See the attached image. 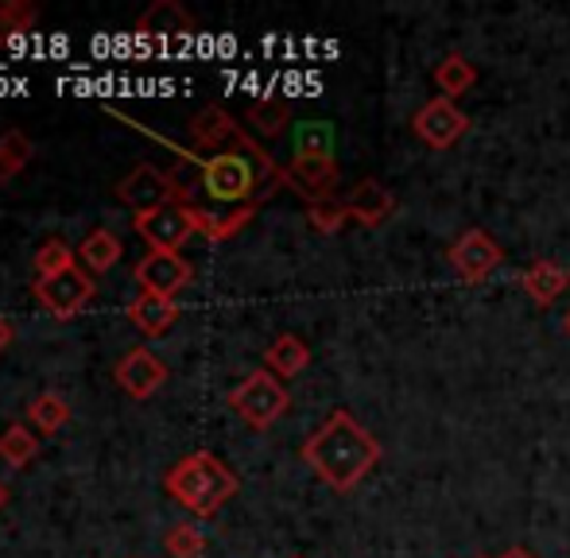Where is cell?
I'll list each match as a JSON object with an SVG mask.
<instances>
[{
    "mask_svg": "<svg viewBox=\"0 0 570 558\" xmlns=\"http://www.w3.org/2000/svg\"><path fill=\"white\" fill-rule=\"evenodd\" d=\"M303 461L311 466V474L318 481H326L334 492H350L381 466L384 450L350 411H331L318 430H311V438L303 442Z\"/></svg>",
    "mask_w": 570,
    "mask_h": 558,
    "instance_id": "cell-1",
    "label": "cell"
},
{
    "mask_svg": "<svg viewBox=\"0 0 570 558\" xmlns=\"http://www.w3.org/2000/svg\"><path fill=\"white\" fill-rule=\"evenodd\" d=\"M164 489H167V497L179 500L187 512L210 520V516H218L222 508L229 505V497H237L240 481H237V474H233L226 461L218 458V454L195 450V454H187V458H179L171 469H167Z\"/></svg>",
    "mask_w": 570,
    "mask_h": 558,
    "instance_id": "cell-2",
    "label": "cell"
},
{
    "mask_svg": "<svg viewBox=\"0 0 570 558\" xmlns=\"http://www.w3.org/2000/svg\"><path fill=\"white\" fill-rule=\"evenodd\" d=\"M229 408L237 411L253 430H268L272 422H279L287 416L292 396H287L284 380L272 377L268 369H256L229 392Z\"/></svg>",
    "mask_w": 570,
    "mask_h": 558,
    "instance_id": "cell-3",
    "label": "cell"
},
{
    "mask_svg": "<svg viewBox=\"0 0 570 558\" xmlns=\"http://www.w3.org/2000/svg\"><path fill=\"white\" fill-rule=\"evenodd\" d=\"M31 295H36L39 307H43L51 318L70 322V318L82 315L86 302L98 295V279L86 272L82 265H75V268H67V272H59V276H36Z\"/></svg>",
    "mask_w": 570,
    "mask_h": 558,
    "instance_id": "cell-4",
    "label": "cell"
},
{
    "mask_svg": "<svg viewBox=\"0 0 570 558\" xmlns=\"http://www.w3.org/2000/svg\"><path fill=\"white\" fill-rule=\"evenodd\" d=\"M117 198L132 213H151L171 202H183V182H179V175L164 171V167L140 163L117 182Z\"/></svg>",
    "mask_w": 570,
    "mask_h": 558,
    "instance_id": "cell-5",
    "label": "cell"
},
{
    "mask_svg": "<svg viewBox=\"0 0 570 558\" xmlns=\"http://www.w3.org/2000/svg\"><path fill=\"white\" fill-rule=\"evenodd\" d=\"M132 229H136V237L148 245V252H179L183 245L198 233L190 202H171V206H164V210L136 213Z\"/></svg>",
    "mask_w": 570,
    "mask_h": 558,
    "instance_id": "cell-6",
    "label": "cell"
},
{
    "mask_svg": "<svg viewBox=\"0 0 570 558\" xmlns=\"http://www.w3.org/2000/svg\"><path fill=\"white\" fill-rule=\"evenodd\" d=\"M338 179L342 171L334 156H292V163L284 167L287 190H295L307 206L338 198Z\"/></svg>",
    "mask_w": 570,
    "mask_h": 558,
    "instance_id": "cell-7",
    "label": "cell"
},
{
    "mask_svg": "<svg viewBox=\"0 0 570 558\" xmlns=\"http://www.w3.org/2000/svg\"><path fill=\"white\" fill-rule=\"evenodd\" d=\"M446 260H451V268L465 283H481V279H489L501 268L504 249L485 229H465L462 237H454L451 249H446Z\"/></svg>",
    "mask_w": 570,
    "mask_h": 558,
    "instance_id": "cell-8",
    "label": "cell"
},
{
    "mask_svg": "<svg viewBox=\"0 0 570 558\" xmlns=\"http://www.w3.org/2000/svg\"><path fill=\"white\" fill-rule=\"evenodd\" d=\"M132 279L140 291L175 299V295L195 279V265H190L183 252H144L132 268Z\"/></svg>",
    "mask_w": 570,
    "mask_h": 558,
    "instance_id": "cell-9",
    "label": "cell"
},
{
    "mask_svg": "<svg viewBox=\"0 0 570 558\" xmlns=\"http://www.w3.org/2000/svg\"><path fill=\"white\" fill-rule=\"evenodd\" d=\"M412 132L420 137L428 148L446 151L470 132V117L446 98H431L428 106H420V113L412 117Z\"/></svg>",
    "mask_w": 570,
    "mask_h": 558,
    "instance_id": "cell-10",
    "label": "cell"
},
{
    "mask_svg": "<svg viewBox=\"0 0 570 558\" xmlns=\"http://www.w3.org/2000/svg\"><path fill=\"white\" fill-rule=\"evenodd\" d=\"M114 380L132 396V400H148V396H156L159 388L167 385V365L159 361L148 346H136L117 361Z\"/></svg>",
    "mask_w": 570,
    "mask_h": 558,
    "instance_id": "cell-11",
    "label": "cell"
},
{
    "mask_svg": "<svg viewBox=\"0 0 570 558\" xmlns=\"http://www.w3.org/2000/svg\"><path fill=\"white\" fill-rule=\"evenodd\" d=\"M248 132L226 113L222 106H206L203 113H195L190 121V156H214V151L237 148Z\"/></svg>",
    "mask_w": 570,
    "mask_h": 558,
    "instance_id": "cell-12",
    "label": "cell"
},
{
    "mask_svg": "<svg viewBox=\"0 0 570 558\" xmlns=\"http://www.w3.org/2000/svg\"><path fill=\"white\" fill-rule=\"evenodd\" d=\"M342 202H345L350 221H357V226H365V229H381L384 221L396 213V195H392L389 187H381L376 179H361Z\"/></svg>",
    "mask_w": 570,
    "mask_h": 558,
    "instance_id": "cell-13",
    "label": "cell"
},
{
    "mask_svg": "<svg viewBox=\"0 0 570 558\" xmlns=\"http://www.w3.org/2000/svg\"><path fill=\"white\" fill-rule=\"evenodd\" d=\"M175 318H179V302L164 299V295L140 291L132 302H128V322H132L140 333H148V338H159V333H167L175 326Z\"/></svg>",
    "mask_w": 570,
    "mask_h": 558,
    "instance_id": "cell-14",
    "label": "cell"
},
{
    "mask_svg": "<svg viewBox=\"0 0 570 558\" xmlns=\"http://www.w3.org/2000/svg\"><path fill=\"white\" fill-rule=\"evenodd\" d=\"M136 31H140L144 39H164V36H190L195 31V16L187 12L183 4H175V0H156V4L148 8V12L136 20Z\"/></svg>",
    "mask_w": 570,
    "mask_h": 558,
    "instance_id": "cell-15",
    "label": "cell"
},
{
    "mask_svg": "<svg viewBox=\"0 0 570 558\" xmlns=\"http://www.w3.org/2000/svg\"><path fill=\"white\" fill-rule=\"evenodd\" d=\"M520 287H524V295L535 302V307H551V302H556L559 295L570 287V272L567 268H559L556 260H535V265L524 268Z\"/></svg>",
    "mask_w": 570,
    "mask_h": 558,
    "instance_id": "cell-16",
    "label": "cell"
},
{
    "mask_svg": "<svg viewBox=\"0 0 570 558\" xmlns=\"http://www.w3.org/2000/svg\"><path fill=\"white\" fill-rule=\"evenodd\" d=\"M307 365H311V349H307V341H303L299 333H279V338L264 349V369H268L272 377H279V380L299 377Z\"/></svg>",
    "mask_w": 570,
    "mask_h": 558,
    "instance_id": "cell-17",
    "label": "cell"
},
{
    "mask_svg": "<svg viewBox=\"0 0 570 558\" xmlns=\"http://www.w3.org/2000/svg\"><path fill=\"white\" fill-rule=\"evenodd\" d=\"M120 252H125V245H120L117 233H109V229H94V233H86L82 245H78V265H82L90 276H101L117 265Z\"/></svg>",
    "mask_w": 570,
    "mask_h": 558,
    "instance_id": "cell-18",
    "label": "cell"
},
{
    "mask_svg": "<svg viewBox=\"0 0 570 558\" xmlns=\"http://www.w3.org/2000/svg\"><path fill=\"white\" fill-rule=\"evenodd\" d=\"M435 86H439V93H443L446 101H454V98H462V93H470L473 86H478V67H473L465 54H458L451 51L443 62L435 67Z\"/></svg>",
    "mask_w": 570,
    "mask_h": 558,
    "instance_id": "cell-19",
    "label": "cell"
},
{
    "mask_svg": "<svg viewBox=\"0 0 570 558\" xmlns=\"http://www.w3.org/2000/svg\"><path fill=\"white\" fill-rule=\"evenodd\" d=\"M245 124L256 132V137L276 140L279 132L292 124V106H287L284 98H261V101H253V106H248Z\"/></svg>",
    "mask_w": 570,
    "mask_h": 558,
    "instance_id": "cell-20",
    "label": "cell"
},
{
    "mask_svg": "<svg viewBox=\"0 0 570 558\" xmlns=\"http://www.w3.org/2000/svg\"><path fill=\"white\" fill-rule=\"evenodd\" d=\"M39 435L31 427H23V422H12V427H4V435H0V458L8 461L12 469H23L36 461L39 454Z\"/></svg>",
    "mask_w": 570,
    "mask_h": 558,
    "instance_id": "cell-21",
    "label": "cell"
},
{
    "mask_svg": "<svg viewBox=\"0 0 570 558\" xmlns=\"http://www.w3.org/2000/svg\"><path fill=\"white\" fill-rule=\"evenodd\" d=\"M28 419H31V427H36L39 435H55V430H62L70 422L67 396H59V392H39L36 400L28 403Z\"/></svg>",
    "mask_w": 570,
    "mask_h": 558,
    "instance_id": "cell-22",
    "label": "cell"
},
{
    "mask_svg": "<svg viewBox=\"0 0 570 558\" xmlns=\"http://www.w3.org/2000/svg\"><path fill=\"white\" fill-rule=\"evenodd\" d=\"M39 23V8L31 0H0V43L28 36Z\"/></svg>",
    "mask_w": 570,
    "mask_h": 558,
    "instance_id": "cell-23",
    "label": "cell"
},
{
    "mask_svg": "<svg viewBox=\"0 0 570 558\" xmlns=\"http://www.w3.org/2000/svg\"><path fill=\"white\" fill-rule=\"evenodd\" d=\"M31 156H36V143L23 137L20 129L4 132L0 137V182H12L31 163Z\"/></svg>",
    "mask_w": 570,
    "mask_h": 558,
    "instance_id": "cell-24",
    "label": "cell"
},
{
    "mask_svg": "<svg viewBox=\"0 0 570 558\" xmlns=\"http://www.w3.org/2000/svg\"><path fill=\"white\" fill-rule=\"evenodd\" d=\"M164 551L171 555V558H203V551H206V536L198 531V524L179 520V524H171V528H167Z\"/></svg>",
    "mask_w": 570,
    "mask_h": 558,
    "instance_id": "cell-25",
    "label": "cell"
},
{
    "mask_svg": "<svg viewBox=\"0 0 570 558\" xmlns=\"http://www.w3.org/2000/svg\"><path fill=\"white\" fill-rule=\"evenodd\" d=\"M295 156H334V129L326 121H303L295 129Z\"/></svg>",
    "mask_w": 570,
    "mask_h": 558,
    "instance_id": "cell-26",
    "label": "cell"
},
{
    "mask_svg": "<svg viewBox=\"0 0 570 558\" xmlns=\"http://www.w3.org/2000/svg\"><path fill=\"white\" fill-rule=\"evenodd\" d=\"M78 265V249H70L67 241H43L39 245V252H36V276H59V272H67V268H75Z\"/></svg>",
    "mask_w": 570,
    "mask_h": 558,
    "instance_id": "cell-27",
    "label": "cell"
},
{
    "mask_svg": "<svg viewBox=\"0 0 570 558\" xmlns=\"http://www.w3.org/2000/svg\"><path fill=\"white\" fill-rule=\"evenodd\" d=\"M307 221H311V229H315V233L334 237V233H342V229L350 226V213H345L342 198H331V202L307 206Z\"/></svg>",
    "mask_w": 570,
    "mask_h": 558,
    "instance_id": "cell-28",
    "label": "cell"
},
{
    "mask_svg": "<svg viewBox=\"0 0 570 558\" xmlns=\"http://www.w3.org/2000/svg\"><path fill=\"white\" fill-rule=\"evenodd\" d=\"M8 346H12V326H8L4 318H0V353H4Z\"/></svg>",
    "mask_w": 570,
    "mask_h": 558,
    "instance_id": "cell-29",
    "label": "cell"
},
{
    "mask_svg": "<svg viewBox=\"0 0 570 558\" xmlns=\"http://www.w3.org/2000/svg\"><path fill=\"white\" fill-rule=\"evenodd\" d=\"M497 558H535V555L528 551V547H509V551H504V555H497Z\"/></svg>",
    "mask_w": 570,
    "mask_h": 558,
    "instance_id": "cell-30",
    "label": "cell"
},
{
    "mask_svg": "<svg viewBox=\"0 0 570 558\" xmlns=\"http://www.w3.org/2000/svg\"><path fill=\"white\" fill-rule=\"evenodd\" d=\"M4 505H8V485L0 481V508H4Z\"/></svg>",
    "mask_w": 570,
    "mask_h": 558,
    "instance_id": "cell-31",
    "label": "cell"
},
{
    "mask_svg": "<svg viewBox=\"0 0 570 558\" xmlns=\"http://www.w3.org/2000/svg\"><path fill=\"white\" fill-rule=\"evenodd\" d=\"M563 333L570 338V310H567V318H563Z\"/></svg>",
    "mask_w": 570,
    "mask_h": 558,
    "instance_id": "cell-32",
    "label": "cell"
},
{
    "mask_svg": "<svg viewBox=\"0 0 570 558\" xmlns=\"http://www.w3.org/2000/svg\"><path fill=\"white\" fill-rule=\"evenodd\" d=\"M295 558H299V555H295Z\"/></svg>",
    "mask_w": 570,
    "mask_h": 558,
    "instance_id": "cell-33",
    "label": "cell"
}]
</instances>
